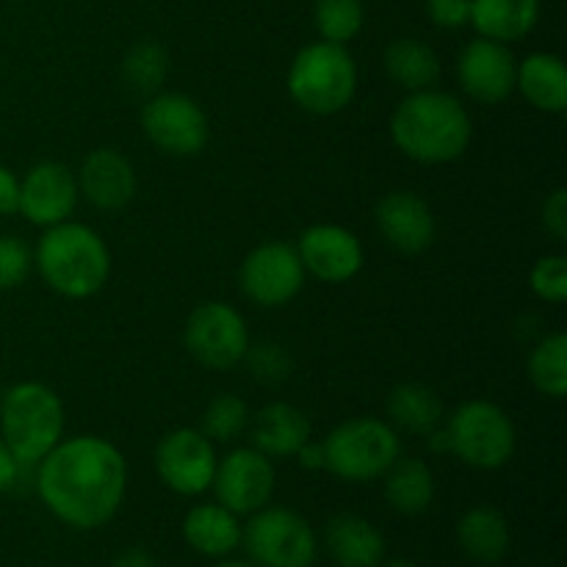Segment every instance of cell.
Segmentation results:
<instances>
[{
  "label": "cell",
  "instance_id": "ab89813d",
  "mask_svg": "<svg viewBox=\"0 0 567 567\" xmlns=\"http://www.w3.org/2000/svg\"><path fill=\"white\" fill-rule=\"evenodd\" d=\"M297 457H299V463L305 465V468H310V471L324 468V452H321V443L308 441L302 449H299Z\"/></svg>",
  "mask_w": 567,
  "mask_h": 567
},
{
  "label": "cell",
  "instance_id": "1f68e13d",
  "mask_svg": "<svg viewBox=\"0 0 567 567\" xmlns=\"http://www.w3.org/2000/svg\"><path fill=\"white\" fill-rule=\"evenodd\" d=\"M249 365V374L252 380L264 382V385H277V382H286L291 374V354L280 347V343H249L247 354H244Z\"/></svg>",
  "mask_w": 567,
  "mask_h": 567
},
{
  "label": "cell",
  "instance_id": "6da1fadb",
  "mask_svg": "<svg viewBox=\"0 0 567 567\" xmlns=\"http://www.w3.org/2000/svg\"><path fill=\"white\" fill-rule=\"evenodd\" d=\"M37 465L39 498L72 529H100L125 502L127 460L105 437H66Z\"/></svg>",
  "mask_w": 567,
  "mask_h": 567
},
{
  "label": "cell",
  "instance_id": "7a4b0ae2",
  "mask_svg": "<svg viewBox=\"0 0 567 567\" xmlns=\"http://www.w3.org/2000/svg\"><path fill=\"white\" fill-rule=\"evenodd\" d=\"M471 136L474 125L465 105L435 86L410 92L391 116L393 144L415 164H452L468 150Z\"/></svg>",
  "mask_w": 567,
  "mask_h": 567
},
{
  "label": "cell",
  "instance_id": "44dd1931",
  "mask_svg": "<svg viewBox=\"0 0 567 567\" xmlns=\"http://www.w3.org/2000/svg\"><path fill=\"white\" fill-rule=\"evenodd\" d=\"M183 540L197 554L210 559H225L241 546L238 515L216 504H197L183 518Z\"/></svg>",
  "mask_w": 567,
  "mask_h": 567
},
{
  "label": "cell",
  "instance_id": "8992f818",
  "mask_svg": "<svg viewBox=\"0 0 567 567\" xmlns=\"http://www.w3.org/2000/svg\"><path fill=\"white\" fill-rule=\"evenodd\" d=\"M324 468L343 482H374L402 457L396 430L382 419H349L321 443Z\"/></svg>",
  "mask_w": 567,
  "mask_h": 567
},
{
  "label": "cell",
  "instance_id": "484cf974",
  "mask_svg": "<svg viewBox=\"0 0 567 567\" xmlns=\"http://www.w3.org/2000/svg\"><path fill=\"white\" fill-rule=\"evenodd\" d=\"M385 72L408 92L432 89L441 78V59L421 39L402 37L385 50Z\"/></svg>",
  "mask_w": 567,
  "mask_h": 567
},
{
  "label": "cell",
  "instance_id": "b9f144b4",
  "mask_svg": "<svg viewBox=\"0 0 567 567\" xmlns=\"http://www.w3.org/2000/svg\"><path fill=\"white\" fill-rule=\"evenodd\" d=\"M214 567H258V565L241 563V559H221V563H216Z\"/></svg>",
  "mask_w": 567,
  "mask_h": 567
},
{
  "label": "cell",
  "instance_id": "d6a6232c",
  "mask_svg": "<svg viewBox=\"0 0 567 567\" xmlns=\"http://www.w3.org/2000/svg\"><path fill=\"white\" fill-rule=\"evenodd\" d=\"M529 286L537 299L548 305H563L567 299V258L565 255H543L529 271Z\"/></svg>",
  "mask_w": 567,
  "mask_h": 567
},
{
  "label": "cell",
  "instance_id": "836d02e7",
  "mask_svg": "<svg viewBox=\"0 0 567 567\" xmlns=\"http://www.w3.org/2000/svg\"><path fill=\"white\" fill-rule=\"evenodd\" d=\"M33 269L28 244L17 236H0V291L20 288Z\"/></svg>",
  "mask_w": 567,
  "mask_h": 567
},
{
  "label": "cell",
  "instance_id": "9a60e30c",
  "mask_svg": "<svg viewBox=\"0 0 567 567\" xmlns=\"http://www.w3.org/2000/svg\"><path fill=\"white\" fill-rule=\"evenodd\" d=\"M518 61L507 44L493 39H474L465 44L457 61V78L463 92L482 105H498L515 92Z\"/></svg>",
  "mask_w": 567,
  "mask_h": 567
},
{
  "label": "cell",
  "instance_id": "603a6c76",
  "mask_svg": "<svg viewBox=\"0 0 567 567\" xmlns=\"http://www.w3.org/2000/svg\"><path fill=\"white\" fill-rule=\"evenodd\" d=\"M540 17V0H471V25L493 42H518Z\"/></svg>",
  "mask_w": 567,
  "mask_h": 567
},
{
  "label": "cell",
  "instance_id": "83f0119b",
  "mask_svg": "<svg viewBox=\"0 0 567 567\" xmlns=\"http://www.w3.org/2000/svg\"><path fill=\"white\" fill-rule=\"evenodd\" d=\"M529 380L543 396H567V336L551 332L529 354Z\"/></svg>",
  "mask_w": 567,
  "mask_h": 567
},
{
  "label": "cell",
  "instance_id": "4fadbf2b",
  "mask_svg": "<svg viewBox=\"0 0 567 567\" xmlns=\"http://www.w3.org/2000/svg\"><path fill=\"white\" fill-rule=\"evenodd\" d=\"M275 465L258 449L244 446L216 463L214 493L216 502L236 515H252L264 509L275 496Z\"/></svg>",
  "mask_w": 567,
  "mask_h": 567
},
{
  "label": "cell",
  "instance_id": "5b68a950",
  "mask_svg": "<svg viewBox=\"0 0 567 567\" xmlns=\"http://www.w3.org/2000/svg\"><path fill=\"white\" fill-rule=\"evenodd\" d=\"M358 92V66L343 44L313 42L299 50L288 70V94L313 116L341 114Z\"/></svg>",
  "mask_w": 567,
  "mask_h": 567
},
{
  "label": "cell",
  "instance_id": "4316f807",
  "mask_svg": "<svg viewBox=\"0 0 567 567\" xmlns=\"http://www.w3.org/2000/svg\"><path fill=\"white\" fill-rule=\"evenodd\" d=\"M388 415L404 432L430 435L443 424V404L430 385L421 382H402L388 396Z\"/></svg>",
  "mask_w": 567,
  "mask_h": 567
},
{
  "label": "cell",
  "instance_id": "f1b7e54d",
  "mask_svg": "<svg viewBox=\"0 0 567 567\" xmlns=\"http://www.w3.org/2000/svg\"><path fill=\"white\" fill-rule=\"evenodd\" d=\"M169 75V53L158 42H138L122 59V78L138 94H155Z\"/></svg>",
  "mask_w": 567,
  "mask_h": 567
},
{
  "label": "cell",
  "instance_id": "74e56055",
  "mask_svg": "<svg viewBox=\"0 0 567 567\" xmlns=\"http://www.w3.org/2000/svg\"><path fill=\"white\" fill-rule=\"evenodd\" d=\"M20 468L22 465L17 463V457L9 452V446L0 441V493L9 491V487H14L17 476H20Z\"/></svg>",
  "mask_w": 567,
  "mask_h": 567
},
{
  "label": "cell",
  "instance_id": "3957f363",
  "mask_svg": "<svg viewBox=\"0 0 567 567\" xmlns=\"http://www.w3.org/2000/svg\"><path fill=\"white\" fill-rule=\"evenodd\" d=\"M39 277L64 299H89L100 293L111 275V252L97 230L81 221L44 227L33 255Z\"/></svg>",
  "mask_w": 567,
  "mask_h": 567
},
{
  "label": "cell",
  "instance_id": "f35d334b",
  "mask_svg": "<svg viewBox=\"0 0 567 567\" xmlns=\"http://www.w3.org/2000/svg\"><path fill=\"white\" fill-rule=\"evenodd\" d=\"M114 567H158V559L147 548H127L114 559Z\"/></svg>",
  "mask_w": 567,
  "mask_h": 567
},
{
  "label": "cell",
  "instance_id": "5bb4252c",
  "mask_svg": "<svg viewBox=\"0 0 567 567\" xmlns=\"http://www.w3.org/2000/svg\"><path fill=\"white\" fill-rule=\"evenodd\" d=\"M78 199H81V192H78L75 172L59 161H42L31 166L20 181L17 214H22L37 227H53L75 214Z\"/></svg>",
  "mask_w": 567,
  "mask_h": 567
},
{
  "label": "cell",
  "instance_id": "f546056e",
  "mask_svg": "<svg viewBox=\"0 0 567 567\" xmlns=\"http://www.w3.org/2000/svg\"><path fill=\"white\" fill-rule=\"evenodd\" d=\"M313 20L321 42L343 44L347 48L363 31V0H316Z\"/></svg>",
  "mask_w": 567,
  "mask_h": 567
},
{
  "label": "cell",
  "instance_id": "8fae6325",
  "mask_svg": "<svg viewBox=\"0 0 567 567\" xmlns=\"http://www.w3.org/2000/svg\"><path fill=\"white\" fill-rule=\"evenodd\" d=\"M216 463L219 457L214 441L192 426L166 432L155 446V471L177 496H203L205 491H210Z\"/></svg>",
  "mask_w": 567,
  "mask_h": 567
},
{
  "label": "cell",
  "instance_id": "30bf717a",
  "mask_svg": "<svg viewBox=\"0 0 567 567\" xmlns=\"http://www.w3.org/2000/svg\"><path fill=\"white\" fill-rule=\"evenodd\" d=\"M142 131L161 153L188 158L203 153L210 125L197 100L181 92H155L142 109Z\"/></svg>",
  "mask_w": 567,
  "mask_h": 567
},
{
  "label": "cell",
  "instance_id": "e0dca14e",
  "mask_svg": "<svg viewBox=\"0 0 567 567\" xmlns=\"http://www.w3.org/2000/svg\"><path fill=\"white\" fill-rule=\"evenodd\" d=\"M380 236L404 255H421L435 244V214L413 192L385 194L377 205Z\"/></svg>",
  "mask_w": 567,
  "mask_h": 567
},
{
  "label": "cell",
  "instance_id": "7402d4cb",
  "mask_svg": "<svg viewBox=\"0 0 567 567\" xmlns=\"http://www.w3.org/2000/svg\"><path fill=\"white\" fill-rule=\"evenodd\" d=\"M515 89L532 109L543 114H565L567 109V70L554 53H532L518 64Z\"/></svg>",
  "mask_w": 567,
  "mask_h": 567
},
{
  "label": "cell",
  "instance_id": "4dcf8cb0",
  "mask_svg": "<svg viewBox=\"0 0 567 567\" xmlns=\"http://www.w3.org/2000/svg\"><path fill=\"white\" fill-rule=\"evenodd\" d=\"M249 426V410L247 402L233 393H221V396L210 399L208 408L203 413V435L210 437L214 443H230Z\"/></svg>",
  "mask_w": 567,
  "mask_h": 567
},
{
  "label": "cell",
  "instance_id": "ac0fdd59",
  "mask_svg": "<svg viewBox=\"0 0 567 567\" xmlns=\"http://www.w3.org/2000/svg\"><path fill=\"white\" fill-rule=\"evenodd\" d=\"M75 177L81 197L97 210H122L136 197V169L111 147L89 153Z\"/></svg>",
  "mask_w": 567,
  "mask_h": 567
},
{
  "label": "cell",
  "instance_id": "ba28073f",
  "mask_svg": "<svg viewBox=\"0 0 567 567\" xmlns=\"http://www.w3.org/2000/svg\"><path fill=\"white\" fill-rule=\"evenodd\" d=\"M241 546L258 567H313L319 543L308 520L288 507H264L241 526Z\"/></svg>",
  "mask_w": 567,
  "mask_h": 567
},
{
  "label": "cell",
  "instance_id": "8d00e7d4",
  "mask_svg": "<svg viewBox=\"0 0 567 567\" xmlns=\"http://www.w3.org/2000/svg\"><path fill=\"white\" fill-rule=\"evenodd\" d=\"M20 208V181L9 166L0 164V216H11Z\"/></svg>",
  "mask_w": 567,
  "mask_h": 567
},
{
  "label": "cell",
  "instance_id": "7c38bea8",
  "mask_svg": "<svg viewBox=\"0 0 567 567\" xmlns=\"http://www.w3.org/2000/svg\"><path fill=\"white\" fill-rule=\"evenodd\" d=\"M241 291L260 308H282L305 288V266L297 247L286 241H266L255 247L241 264Z\"/></svg>",
  "mask_w": 567,
  "mask_h": 567
},
{
  "label": "cell",
  "instance_id": "9c48e42d",
  "mask_svg": "<svg viewBox=\"0 0 567 567\" xmlns=\"http://www.w3.org/2000/svg\"><path fill=\"white\" fill-rule=\"evenodd\" d=\"M183 343L199 365L227 371L244 360L249 330L244 316L227 302H203L192 310L183 330Z\"/></svg>",
  "mask_w": 567,
  "mask_h": 567
},
{
  "label": "cell",
  "instance_id": "d590c367",
  "mask_svg": "<svg viewBox=\"0 0 567 567\" xmlns=\"http://www.w3.org/2000/svg\"><path fill=\"white\" fill-rule=\"evenodd\" d=\"M543 227L554 241H567V188H554L551 197L543 203Z\"/></svg>",
  "mask_w": 567,
  "mask_h": 567
},
{
  "label": "cell",
  "instance_id": "d6986e66",
  "mask_svg": "<svg viewBox=\"0 0 567 567\" xmlns=\"http://www.w3.org/2000/svg\"><path fill=\"white\" fill-rule=\"evenodd\" d=\"M247 432L252 449L266 457H297L299 449L313 435V426L293 404L271 402L258 415H249Z\"/></svg>",
  "mask_w": 567,
  "mask_h": 567
},
{
  "label": "cell",
  "instance_id": "d4e9b609",
  "mask_svg": "<svg viewBox=\"0 0 567 567\" xmlns=\"http://www.w3.org/2000/svg\"><path fill=\"white\" fill-rule=\"evenodd\" d=\"M385 502L402 515H421L435 498V474L424 460L399 457L382 476Z\"/></svg>",
  "mask_w": 567,
  "mask_h": 567
},
{
  "label": "cell",
  "instance_id": "e575fe53",
  "mask_svg": "<svg viewBox=\"0 0 567 567\" xmlns=\"http://www.w3.org/2000/svg\"><path fill=\"white\" fill-rule=\"evenodd\" d=\"M426 17L446 31L471 25V0H426Z\"/></svg>",
  "mask_w": 567,
  "mask_h": 567
},
{
  "label": "cell",
  "instance_id": "52a82bcc",
  "mask_svg": "<svg viewBox=\"0 0 567 567\" xmlns=\"http://www.w3.org/2000/svg\"><path fill=\"white\" fill-rule=\"evenodd\" d=\"M443 432H446L449 454L476 471L504 468L513 460L518 443L509 415L487 399H471L460 404L443 424Z\"/></svg>",
  "mask_w": 567,
  "mask_h": 567
},
{
  "label": "cell",
  "instance_id": "2e32d148",
  "mask_svg": "<svg viewBox=\"0 0 567 567\" xmlns=\"http://www.w3.org/2000/svg\"><path fill=\"white\" fill-rule=\"evenodd\" d=\"M297 252L305 275H313L316 280L330 282V286L349 282L363 269V244L341 225L308 227L299 236Z\"/></svg>",
  "mask_w": 567,
  "mask_h": 567
},
{
  "label": "cell",
  "instance_id": "60d3db41",
  "mask_svg": "<svg viewBox=\"0 0 567 567\" xmlns=\"http://www.w3.org/2000/svg\"><path fill=\"white\" fill-rule=\"evenodd\" d=\"M380 567H419L415 563H410V559H404V557H396V559H382L380 563Z\"/></svg>",
  "mask_w": 567,
  "mask_h": 567
},
{
  "label": "cell",
  "instance_id": "ffe728a7",
  "mask_svg": "<svg viewBox=\"0 0 567 567\" xmlns=\"http://www.w3.org/2000/svg\"><path fill=\"white\" fill-rule=\"evenodd\" d=\"M327 551L338 567H380L385 559V537L371 520L341 513L327 526Z\"/></svg>",
  "mask_w": 567,
  "mask_h": 567
},
{
  "label": "cell",
  "instance_id": "cb8c5ba5",
  "mask_svg": "<svg viewBox=\"0 0 567 567\" xmlns=\"http://www.w3.org/2000/svg\"><path fill=\"white\" fill-rule=\"evenodd\" d=\"M457 543L468 559L480 565H496L509 551V524L496 507H471L457 524Z\"/></svg>",
  "mask_w": 567,
  "mask_h": 567
},
{
  "label": "cell",
  "instance_id": "277c9868",
  "mask_svg": "<svg viewBox=\"0 0 567 567\" xmlns=\"http://www.w3.org/2000/svg\"><path fill=\"white\" fill-rule=\"evenodd\" d=\"M64 402L42 382H17L0 402V441L20 465H37L64 441Z\"/></svg>",
  "mask_w": 567,
  "mask_h": 567
}]
</instances>
